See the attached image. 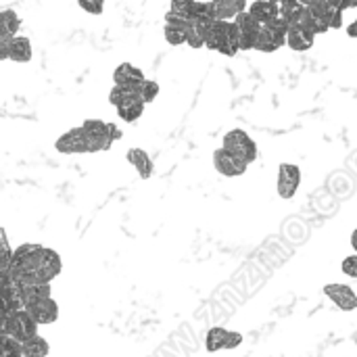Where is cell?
Returning <instances> with one entry per match:
<instances>
[{"instance_id":"6da1fadb","label":"cell","mask_w":357,"mask_h":357,"mask_svg":"<svg viewBox=\"0 0 357 357\" xmlns=\"http://www.w3.org/2000/svg\"><path fill=\"white\" fill-rule=\"evenodd\" d=\"M205 46L224 56H234L241 50V31L234 21H215Z\"/></svg>"},{"instance_id":"7a4b0ae2","label":"cell","mask_w":357,"mask_h":357,"mask_svg":"<svg viewBox=\"0 0 357 357\" xmlns=\"http://www.w3.org/2000/svg\"><path fill=\"white\" fill-rule=\"evenodd\" d=\"M222 149L228 151L230 155H234L238 161H243L245 165L251 167V163L257 161L259 157V151H257V142L241 128H234L230 132L224 134V140H222Z\"/></svg>"},{"instance_id":"3957f363","label":"cell","mask_w":357,"mask_h":357,"mask_svg":"<svg viewBox=\"0 0 357 357\" xmlns=\"http://www.w3.org/2000/svg\"><path fill=\"white\" fill-rule=\"evenodd\" d=\"M2 333L10 335L13 339L25 345L27 341L38 337V322L25 310H21L10 316H2Z\"/></svg>"},{"instance_id":"277c9868","label":"cell","mask_w":357,"mask_h":357,"mask_svg":"<svg viewBox=\"0 0 357 357\" xmlns=\"http://www.w3.org/2000/svg\"><path fill=\"white\" fill-rule=\"evenodd\" d=\"M289 29H291V25L282 17L276 19L274 23H270V25H264L255 50H259V52H274V50L282 48L287 44Z\"/></svg>"},{"instance_id":"5b68a950","label":"cell","mask_w":357,"mask_h":357,"mask_svg":"<svg viewBox=\"0 0 357 357\" xmlns=\"http://www.w3.org/2000/svg\"><path fill=\"white\" fill-rule=\"evenodd\" d=\"M301 184V167L295 163H280L278 165V180H276V192L282 201H291Z\"/></svg>"},{"instance_id":"8992f818","label":"cell","mask_w":357,"mask_h":357,"mask_svg":"<svg viewBox=\"0 0 357 357\" xmlns=\"http://www.w3.org/2000/svg\"><path fill=\"white\" fill-rule=\"evenodd\" d=\"M54 149L63 155H77V153H92L90 151V140L86 130L79 128H71L65 134H61L54 142Z\"/></svg>"},{"instance_id":"52a82bcc","label":"cell","mask_w":357,"mask_h":357,"mask_svg":"<svg viewBox=\"0 0 357 357\" xmlns=\"http://www.w3.org/2000/svg\"><path fill=\"white\" fill-rule=\"evenodd\" d=\"M2 291H4L2 316H10L15 312L25 310V293H23V287L10 274H2Z\"/></svg>"},{"instance_id":"ba28073f","label":"cell","mask_w":357,"mask_h":357,"mask_svg":"<svg viewBox=\"0 0 357 357\" xmlns=\"http://www.w3.org/2000/svg\"><path fill=\"white\" fill-rule=\"evenodd\" d=\"M82 128L88 134L90 151L92 153H100V151H109L111 149L113 140H111V134H109V123H105L100 119H86L82 123Z\"/></svg>"},{"instance_id":"9c48e42d","label":"cell","mask_w":357,"mask_h":357,"mask_svg":"<svg viewBox=\"0 0 357 357\" xmlns=\"http://www.w3.org/2000/svg\"><path fill=\"white\" fill-rule=\"evenodd\" d=\"M25 312L38 322V326L54 324L59 320V305L52 297H42V299L29 301L25 305Z\"/></svg>"},{"instance_id":"30bf717a","label":"cell","mask_w":357,"mask_h":357,"mask_svg":"<svg viewBox=\"0 0 357 357\" xmlns=\"http://www.w3.org/2000/svg\"><path fill=\"white\" fill-rule=\"evenodd\" d=\"M234 23L238 25V31H241V50H255L264 25L257 19H253L249 15V10L243 13V15H238L234 19Z\"/></svg>"},{"instance_id":"8fae6325","label":"cell","mask_w":357,"mask_h":357,"mask_svg":"<svg viewBox=\"0 0 357 357\" xmlns=\"http://www.w3.org/2000/svg\"><path fill=\"white\" fill-rule=\"evenodd\" d=\"M324 295H326L341 312H356L357 310V293L351 287H347V284H341V282L326 284V287H324Z\"/></svg>"},{"instance_id":"7c38bea8","label":"cell","mask_w":357,"mask_h":357,"mask_svg":"<svg viewBox=\"0 0 357 357\" xmlns=\"http://www.w3.org/2000/svg\"><path fill=\"white\" fill-rule=\"evenodd\" d=\"M213 167L218 169V174H222L226 178H238L249 169V165H245L243 161H238L234 155H230L224 149L213 151Z\"/></svg>"},{"instance_id":"4fadbf2b","label":"cell","mask_w":357,"mask_h":357,"mask_svg":"<svg viewBox=\"0 0 357 357\" xmlns=\"http://www.w3.org/2000/svg\"><path fill=\"white\" fill-rule=\"evenodd\" d=\"M113 82H115V86H123V88H130V90L140 92V88H142V84L146 82V77H144V73H142L138 67H134L132 63H121V65H117V69L113 71Z\"/></svg>"},{"instance_id":"5bb4252c","label":"cell","mask_w":357,"mask_h":357,"mask_svg":"<svg viewBox=\"0 0 357 357\" xmlns=\"http://www.w3.org/2000/svg\"><path fill=\"white\" fill-rule=\"evenodd\" d=\"M247 10L249 4L245 0H211V17L215 21H234Z\"/></svg>"},{"instance_id":"9a60e30c","label":"cell","mask_w":357,"mask_h":357,"mask_svg":"<svg viewBox=\"0 0 357 357\" xmlns=\"http://www.w3.org/2000/svg\"><path fill=\"white\" fill-rule=\"evenodd\" d=\"M307 4V13L314 21L316 33H326L331 29V17L335 10V2H326V0H318V2H305Z\"/></svg>"},{"instance_id":"2e32d148","label":"cell","mask_w":357,"mask_h":357,"mask_svg":"<svg viewBox=\"0 0 357 357\" xmlns=\"http://www.w3.org/2000/svg\"><path fill=\"white\" fill-rule=\"evenodd\" d=\"M31 56H33V48H31L29 38H25V36L13 38L10 44L6 46V50L0 52V61L10 59V61H15V63H29Z\"/></svg>"},{"instance_id":"e0dca14e","label":"cell","mask_w":357,"mask_h":357,"mask_svg":"<svg viewBox=\"0 0 357 357\" xmlns=\"http://www.w3.org/2000/svg\"><path fill=\"white\" fill-rule=\"evenodd\" d=\"M19 27H21V19L15 10H10V8L0 10V52L6 50V46L10 44L13 38H17Z\"/></svg>"},{"instance_id":"ac0fdd59","label":"cell","mask_w":357,"mask_h":357,"mask_svg":"<svg viewBox=\"0 0 357 357\" xmlns=\"http://www.w3.org/2000/svg\"><path fill=\"white\" fill-rule=\"evenodd\" d=\"M249 15L253 19H257L261 25H270L276 19H280V2H272V0H257L249 4Z\"/></svg>"},{"instance_id":"d6986e66","label":"cell","mask_w":357,"mask_h":357,"mask_svg":"<svg viewBox=\"0 0 357 357\" xmlns=\"http://www.w3.org/2000/svg\"><path fill=\"white\" fill-rule=\"evenodd\" d=\"M126 159H128V163L138 172V176H140L142 180H149V178L153 176L155 165H153L151 155H149L144 149H130V151L126 153Z\"/></svg>"},{"instance_id":"ffe728a7","label":"cell","mask_w":357,"mask_h":357,"mask_svg":"<svg viewBox=\"0 0 357 357\" xmlns=\"http://www.w3.org/2000/svg\"><path fill=\"white\" fill-rule=\"evenodd\" d=\"M316 42V33L303 27H291L289 29V38H287V46L295 52H305L314 46Z\"/></svg>"},{"instance_id":"44dd1931","label":"cell","mask_w":357,"mask_h":357,"mask_svg":"<svg viewBox=\"0 0 357 357\" xmlns=\"http://www.w3.org/2000/svg\"><path fill=\"white\" fill-rule=\"evenodd\" d=\"M144 113V100L140 98V94H134L130 98H126L119 107H117V115L128 121V123H134L138 117H142Z\"/></svg>"},{"instance_id":"7402d4cb","label":"cell","mask_w":357,"mask_h":357,"mask_svg":"<svg viewBox=\"0 0 357 357\" xmlns=\"http://www.w3.org/2000/svg\"><path fill=\"white\" fill-rule=\"evenodd\" d=\"M228 339H230V331H226V328H222V326H213V328H209L207 335H205V349H207L209 354L226 351Z\"/></svg>"},{"instance_id":"603a6c76","label":"cell","mask_w":357,"mask_h":357,"mask_svg":"<svg viewBox=\"0 0 357 357\" xmlns=\"http://www.w3.org/2000/svg\"><path fill=\"white\" fill-rule=\"evenodd\" d=\"M0 356L2 357H25L23 354V343H19L17 339H13L10 335L0 331Z\"/></svg>"},{"instance_id":"cb8c5ba5","label":"cell","mask_w":357,"mask_h":357,"mask_svg":"<svg viewBox=\"0 0 357 357\" xmlns=\"http://www.w3.org/2000/svg\"><path fill=\"white\" fill-rule=\"evenodd\" d=\"M23 354H25V357H48L50 345H48V341L44 337L38 335L36 339H31V341H27L23 345Z\"/></svg>"},{"instance_id":"d4e9b609","label":"cell","mask_w":357,"mask_h":357,"mask_svg":"<svg viewBox=\"0 0 357 357\" xmlns=\"http://www.w3.org/2000/svg\"><path fill=\"white\" fill-rule=\"evenodd\" d=\"M165 27H172V29L190 33L195 29V21H190L186 17H180V15H174V13H167L165 15Z\"/></svg>"},{"instance_id":"484cf974","label":"cell","mask_w":357,"mask_h":357,"mask_svg":"<svg viewBox=\"0 0 357 357\" xmlns=\"http://www.w3.org/2000/svg\"><path fill=\"white\" fill-rule=\"evenodd\" d=\"M134 94H140V92L130 90V88H123V86H113L111 92H109V102L117 109L126 98H130V96H134Z\"/></svg>"},{"instance_id":"4316f807","label":"cell","mask_w":357,"mask_h":357,"mask_svg":"<svg viewBox=\"0 0 357 357\" xmlns=\"http://www.w3.org/2000/svg\"><path fill=\"white\" fill-rule=\"evenodd\" d=\"M169 13L180 15V17H186V19L192 21V0H174L169 4Z\"/></svg>"},{"instance_id":"83f0119b","label":"cell","mask_w":357,"mask_h":357,"mask_svg":"<svg viewBox=\"0 0 357 357\" xmlns=\"http://www.w3.org/2000/svg\"><path fill=\"white\" fill-rule=\"evenodd\" d=\"M159 96V84L155 79H146L140 88V98L144 100V105L153 102Z\"/></svg>"},{"instance_id":"f1b7e54d","label":"cell","mask_w":357,"mask_h":357,"mask_svg":"<svg viewBox=\"0 0 357 357\" xmlns=\"http://www.w3.org/2000/svg\"><path fill=\"white\" fill-rule=\"evenodd\" d=\"M0 241H2V274L10 270L13 264V255L15 251L8 247V238H6V230H0Z\"/></svg>"},{"instance_id":"f546056e","label":"cell","mask_w":357,"mask_h":357,"mask_svg":"<svg viewBox=\"0 0 357 357\" xmlns=\"http://www.w3.org/2000/svg\"><path fill=\"white\" fill-rule=\"evenodd\" d=\"M163 36H165L167 44H172V46L186 44V40H188V33H184V31H178V29H172V27H165Z\"/></svg>"},{"instance_id":"4dcf8cb0","label":"cell","mask_w":357,"mask_h":357,"mask_svg":"<svg viewBox=\"0 0 357 357\" xmlns=\"http://www.w3.org/2000/svg\"><path fill=\"white\" fill-rule=\"evenodd\" d=\"M341 270H343V274H345V276H349V278H357V253L356 255H349V257H345V259H343Z\"/></svg>"},{"instance_id":"1f68e13d","label":"cell","mask_w":357,"mask_h":357,"mask_svg":"<svg viewBox=\"0 0 357 357\" xmlns=\"http://www.w3.org/2000/svg\"><path fill=\"white\" fill-rule=\"evenodd\" d=\"M77 6H79L82 10L90 13V15H102V10H105L102 2H86V0H79Z\"/></svg>"},{"instance_id":"d6a6232c","label":"cell","mask_w":357,"mask_h":357,"mask_svg":"<svg viewBox=\"0 0 357 357\" xmlns=\"http://www.w3.org/2000/svg\"><path fill=\"white\" fill-rule=\"evenodd\" d=\"M343 27V10L339 6V2H335V10L331 17V29H341Z\"/></svg>"},{"instance_id":"836d02e7","label":"cell","mask_w":357,"mask_h":357,"mask_svg":"<svg viewBox=\"0 0 357 357\" xmlns=\"http://www.w3.org/2000/svg\"><path fill=\"white\" fill-rule=\"evenodd\" d=\"M186 44H188L190 48H203V46H205V40H203V38H201V36H199V33L192 29V31L188 33V40H186Z\"/></svg>"},{"instance_id":"e575fe53","label":"cell","mask_w":357,"mask_h":357,"mask_svg":"<svg viewBox=\"0 0 357 357\" xmlns=\"http://www.w3.org/2000/svg\"><path fill=\"white\" fill-rule=\"evenodd\" d=\"M243 345V335L241 333H232L230 331V339H228V347H226V351H234L236 347H241Z\"/></svg>"},{"instance_id":"d590c367","label":"cell","mask_w":357,"mask_h":357,"mask_svg":"<svg viewBox=\"0 0 357 357\" xmlns=\"http://www.w3.org/2000/svg\"><path fill=\"white\" fill-rule=\"evenodd\" d=\"M109 134H111V140L115 142V140H121V136H123V132L115 126V123H109Z\"/></svg>"},{"instance_id":"8d00e7d4","label":"cell","mask_w":357,"mask_h":357,"mask_svg":"<svg viewBox=\"0 0 357 357\" xmlns=\"http://www.w3.org/2000/svg\"><path fill=\"white\" fill-rule=\"evenodd\" d=\"M347 36H349V38H357V19L347 25Z\"/></svg>"},{"instance_id":"74e56055","label":"cell","mask_w":357,"mask_h":357,"mask_svg":"<svg viewBox=\"0 0 357 357\" xmlns=\"http://www.w3.org/2000/svg\"><path fill=\"white\" fill-rule=\"evenodd\" d=\"M351 247H354V251L357 253V228L354 230V234H351Z\"/></svg>"}]
</instances>
